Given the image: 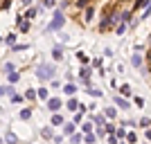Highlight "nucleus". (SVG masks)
Masks as SVG:
<instances>
[{"label":"nucleus","instance_id":"f257e3e1","mask_svg":"<svg viewBox=\"0 0 151 144\" xmlns=\"http://www.w3.org/2000/svg\"><path fill=\"white\" fill-rule=\"evenodd\" d=\"M63 25H65V16H63L61 9H57V11L52 14V20H50V25L45 27V32H59Z\"/></svg>","mask_w":151,"mask_h":144},{"label":"nucleus","instance_id":"f03ea898","mask_svg":"<svg viewBox=\"0 0 151 144\" xmlns=\"http://www.w3.org/2000/svg\"><path fill=\"white\" fill-rule=\"evenodd\" d=\"M36 77L41 79V81H50L52 77H54V68H52L50 63H41L36 68Z\"/></svg>","mask_w":151,"mask_h":144},{"label":"nucleus","instance_id":"7ed1b4c3","mask_svg":"<svg viewBox=\"0 0 151 144\" xmlns=\"http://www.w3.org/2000/svg\"><path fill=\"white\" fill-rule=\"evenodd\" d=\"M47 108H50L52 113H59L63 108V101L59 99V97H47Z\"/></svg>","mask_w":151,"mask_h":144},{"label":"nucleus","instance_id":"20e7f679","mask_svg":"<svg viewBox=\"0 0 151 144\" xmlns=\"http://www.w3.org/2000/svg\"><path fill=\"white\" fill-rule=\"evenodd\" d=\"M16 25H18V32H29V20H25L23 16H16Z\"/></svg>","mask_w":151,"mask_h":144},{"label":"nucleus","instance_id":"39448f33","mask_svg":"<svg viewBox=\"0 0 151 144\" xmlns=\"http://www.w3.org/2000/svg\"><path fill=\"white\" fill-rule=\"evenodd\" d=\"M61 126H63V135H68V138L77 131V124H72V122H63Z\"/></svg>","mask_w":151,"mask_h":144},{"label":"nucleus","instance_id":"423d86ee","mask_svg":"<svg viewBox=\"0 0 151 144\" xmlns=\"http://www.w3.org/2000/svg\"><path fill=\"white\" fill-rule=\"evenodd\" d=\"M115 106H117V108H124V110H129V108H131V101H126L124 97H115Z\"/></svg>","mask_w":151,"mask_h":144},{"label":"nucleus","instance_id":"0eeeda50","mask_svg":"<svg viewBox=\"0 0 151 144\" xmlns=\"http://www.w3.org/2000/svg\"><path fill=\"white\" fill-rule=\"evenodd\" d=\"M52 59H54V61H61V59H63V45H54V50H52Z\"/></svg>","mask_w":151,"mask_h":144},{"label":"nucleus","instance_id":"6e6552de","mask_svg":"<svg viewBox=\"0 0 151 144\" xmlns=\"http://www.w3.org/2000/svg\"><path fill=\"white\" fill-rule=\"evenodd\" d=\"M93 122H90V119H83L81 122V135H86V133H93Z\"/></svg>","mask_w":151,"mask_h":144},{"label":"nucleus","instance_id":"1a4fd4ad","mask_svg":"<svg viewBox=\"0 0 151 144\" xmlns=\"http://www.w3.org/2000/svg\"><path fill=\"white\" fill-rule=\"evenodd\" d=\"M120 95H122V97H131V95H133L131 86H129V83H122V86H120Z\"/></svg>","mask_w":151,"mask_h":144},{"label":"nucleus","instance_id":"9d476101","mask_svg":"<svg viewBox=\"0 0 151 144\" xmlns=\"http://www.w3.org/2000/svg\"><path fill=\"white\" fill-rule=\"evenodd\" d=\"M36 97H38V99H45V101H47L50 90H47V88H36Z\"/></svg>","mask_w":151,"mask_h":144},{"label":"nucleus","instance_id":"9b49d317","mask_svg":"<svg viewBox=\"0 0 151 144\" xmlns=\"http://www.w3.org/2000/svg\"><path fill=\"white\" fill-rule=\"evenodd\" d=\"M63 92L68 95V97H72V95L77 92V86L75 83H65V86H63Z\"/></svg>","mask_w":151,"mask_h":144},{"label":"nucleus","instance_id":"f8f14e48","mask_svg":"<svg viewBox=\"0 0 151 144\" xmlns=\"http://www.w3.org/2000/svg\"><path fill=\"white\" fill-rule=\"evenodd\" d=\"M36 14H38L36 7H29V9H27V14L23 16V18H25V20H34V18H36Z\"/></svg>","mask_w":151,"mask_h":144},{"label":"nucleus","instance_id":"ddd939ff","mask_svg":"<svg viewBox=\"0 0 151 144\" xmlns=\"http://www.w3.org/2000/svg\"><path fill=\"white\" fill-rule=\"evenodd\" d=\"M131 65L133 68H142V54H133L131 57Z\"/></svg>","mask_w":151,"mask_h":144},{"label":"nucleus","instance_id":"4468645a","mask_svg":"<svg viewBox=\"0 0 151 144\" xmlns=\"http://www.w3.org/2000/svg\"><path fill=\"white\" fill-rule=\"evenodd\" d=\"M5 142H7V144H18V135L9 131V133H7V135H5Z\"/></svg>","mask_w":151,"mask_h":144},{"label":"nucleus","instance_id":"2eb2a0df","mask_svg":"<svg viewBox=\"0 0 151 144\" xmlns=\"http://www.w3.org/2000/svg\"><path fill=\"white\" fill-rule=\"evenodd\" d=\"M65 108H68V110H77V108H79V101H77L75 97H70L68 104H65Z\"/></svg>","mask_w":151,"mask_h":144},{"label":"nucleus","instance_id":"dca6fc26","mask_svg":"<svg viewBox=\"0 0 151 144\" xmlns=\"http://www.w3.org/2000/svg\"><path fill=\"white\" fill-rule=\"evenodd\" d=\"M106 124V117H104V115H95L93 117V126H104Z\"/></svg>","mask_w":151,"mask_h":144},{"label":"nucleus","instance_id":"f3484780","mask_svg":"<svg viewBox=\"0 0 151 144\" xmlns=\"http://www.w3.org/2000/svg\"><path fill=\"white\" fill-rule=\"evenodd\" d=\"M95 140H97V138H95V133H86V135L81 138V142L83 144H95Z\"/></svg>","mask_w":151,"mask_h":144},{"label":"nucleus","instance_id":"a211bd4d","mask_svg":"<svg viewBox=\"0 0 151 144\" xmlns=\"http://www.w3.org/2000/svg\"><path fill=\"white\" fill-rule=\"evenodd\" d=\"M23 99H27V101H34V99H36V90H34V88H29V90H27V92L23 95Z\"/></svg>","mask_w":151,"mask_h":144},{"label":"nucleus","instance_id":"6ab92c4d","mask_svg":"<svg viewBox=\"0 0 151 144\" xmlns=\"http://www.w3.org/2000/svg\"><path fill=\"white\" fill-rule=\"evenodd\" d=\"M20 119H23V122H27V119L32 117V108H23V110H20V115H18Z\"/></svg>","mask_w":151,"mask_h":144},{"label":"nucleus","instance_id":"aec40b11","mask_svg":"<svg viewBox=\"0 0 151 144\" xmlns=\"http://www.w3.org/2000/svg\"><path fill=\"white\" fill-rule=\"evenodd\" d=\"M63 124V117L59 113H52V126H61Z\"/></svg>","mask_w":151,"mask_h":144},{"label":"nucleus","instance_id":"412c9836","mask_svg":"<svg viewBox=\"0 0 151 144\" xmlns=\"http://www.w3.org/2000/svg\"><path fill=\"white\" fill-rule=\"evenodd\" d=\"M5 95H14V88L12 86H0V97H5Z\"/></svg>","mask_w":151,"mask_h":144},{"label":"nucleus","instance_id":"4be33fe9","mask_svg":"<svg viewBox=\"0 0 151 144\" xmlns=\"http://www.w3.org/2000/svg\"><path fill=\"white\" fill-rule=\"evenodd\" d=\"M27 47H29V45H25V43H14V45H12L14 52H25Z\"/></svg>","mask_w":151,"mask_h":144},{"label":"nucleus","instance_id":"5701e85b","mask_svg":"<svg viewBox=\"0 0 151 144\" xmlns=\"http://www.w3.org/2000/svg\"><path fill=\"white\" fill-rule=\"evenodd\" d=\"M7 77H9V83H16V81L20 79V72H16V70H14V72H9Z\"/></svg>","mask_w":151,"mask_h":144},{"label":"nucleus","instance_id":"b1692460","mask_svg":"<svg viewBox=\"0 0 151 144\" xmlns=\"http://www.w3.org/2000/svg\"><path fill=\"white\" fill-rule=\"evenodd\" d=\"M115 115H117L115 108H106V110H104V117H108V119H115Z\"/></svg>","mask_w":151,"mask_h":144},{"label":"nucleus","instance_id":"393cba45","mask_svg":"<svg viewBox=\"0 0 151 144\" xmlns=\"http://www.w3.org/2000/svg\"><path fill=\"white\" fill-rule=\"evenodd\" d=\"M86 88H88V90H86L88 95H93V97H101V90H99V88H90V86H86Z\"/></svg>","mask_w":151,"mask_h":144},{"label":"nucleus","instance_id":"a878e982","mask_svg":"<svg viewBox=\"0 0 151 144\" xmlns=\"http://www.w3.org/2000/svg\"><path fill=\"white\" fill-rule=\"evenodd\" d=\"M81 138H83L81 133H72V135H70V142H72V144H79V142H81Z\"/></svg>","mask_w":151,"mask_h":144},{"label":"nucleus","instance_id":"bb28decb","mask_svg":"<svg viewBox=\"0 0 151 144\" xmlns=\"http://www.w3.org/2000/svg\"><path fill=\"white\" fill-rule=\"evenodd\" d=\"M124 140H126V142H131V144H135V142H138V135H135V133H126Z\"/></svg>","mask_w":151,"mask_h":144},{"label":"nucleus","instance_id":"cd10ccee","mask_svg":"<svg viewBox=\"0 0 151 144\" xmlns=\"http://www.w3.org/2000/svg\"><path fill=\"white\" fill-rule=\"evenodd\" d=\"M41 135H43L45 140H52V131L47 128V126H43V128H41Z\"/></svg>","mask_w":151,"mask_h":144},{"label":"nucleus","instance_id":"c85d7f7f","mask_svg":"<svg viewBox=\"0 0 151 144\" xmlns=\"http://www.w3.org/2000/svg\"><path fill=\"white\" fill-rule=\"evenodd\" d=\"M104 138H106V142H108V144H120V140L115 138L113 133H108V135H104Z\"/></svg>","mask_w":151,"mask_h":144},{"label":"nucleus","instance_id":"c756f323","mask_svg":"<svg viewBox=\"0 0 151 144\" xmlns=\"http://www.w3.org/2000/svg\"><path fill=\"white\" fill-rule=\"evenodd\" d=\"M93 16H95V7H90V5H88V9H86V20L90 23V20H93Z\"/></svg>","mask_w":151,"mask_h":144},{"label":"nucleus","instance_id":"7c9ffc66","mask_svg":"<svg viewBox=\"0 0 151 144\" xmlns=\"http://www.w3.org/2000/svg\"><path fill=\"white\" fill-rule=\"evenodd\" d=\"M14 70H16V65H14V63H5L2 72H5V75H9V72H14Z\"/></svg>","mask_w":151,"mask_h":144},{"label":"nucleus","instance_id":"2f4dec72","mask_svg":"<svg viewBox=\"0 0 151 144\" xmlns=\"http://www.w3.org/2000/svg\"><path fill=\"white\" fill-rule=\"evenodd\" d=\"M142 7H149V0H138V2H135V9H142Z\"/></svg>","mask_w":151,"mask_h":144},{"label":"nucleus","instance_id":"473e14b6","mask_svg":"<svg viewBox=\"0 0 151 144\" xmlns=\"http://www.w3.org/2000/svg\"><path fill=\"white\" fill-rule=\"evenodd\" d=\"M43 7H47V9L57 7V0H43Z\"/></svg>","mask_w":151,"mask_h":144},{"label":"nucleus","instance_id":"72a5a7b5","mask_svg":"<svg viewBox=\"0 0 151 144\" xmlns=\"http://www.w3.org/2000/svg\"><path fill=\"white\" fill-rule=\"evenodd\" d=\"M140 126H142L145 131H147V128H149V117H147V115H145V117H142V119H140Z\"/></svg>","mask_w":151,"mask_h":144},{"label":"nucleus","instance_id":"f704fd0d","mask_svg":"<svg viewBox=\"0 0 151 144\" xmlns=\"http://www.w3.org/2000/svg\"><path fill=\"white\" fill-rule=\"evenodd\" d=\"M81 122H83V113H77L75 119H72V124H81Z\"/></svg>","mask_w":151,"mask_h":144},{"label":"nucleus","instance_id":"c9c22d12","mask_svg":"<svg viewBox=\"0 0 151 144\" xmlns=\"http://www.w3.org/2000/svg\"><path fill=\"white\" fill-rule=\"evenodd\" d=\"M115 32H117V34H124L126 32V23H120V25L115 27Z\"/></svg>","mask_w":151,"mask_h":144},{"label":"nucleus","instance_id":"e433bc0d","mask_svg":"<svg viewBox=\"0 0 151 144\" xmlns=\"http://www.w3.org/2000/svg\"><path fill=\"white\" fill-rule=\"evenodd\" d=\"M77 57H79V61H81L83 65H86V63H88V57H86V54H83V52H77Z\"/></svg>","mask_w":151,"mask_h":144},{"label":"nucleus","instance_id":"4c0bfd02","mask_svg":"<svg viewBox=\"0 0 151 144\" xmlns=\"http://www.w3.org/2000/svg\"><path fill=\"white\" fill-rule=\"evenodd\" d=\"M133 104H135L138 108H142V106H145V99H142V97H135V99H133Z\"/></svg>","mask_w":151,"mask_h":144},{"label":"nucleus","instance_id":"58836bf2","mask_svg":"<svg viewBox=\"0 0 151 144\" xmlns=\"http://www.w3.org/2000/svg\"><path fill=\"white\" fill-rule=\"evenodd\" d=\"M9 97H12V101H14V104H20V101H23V97H20V95H16V92H14V95H9Z\"/></svg>","mask_w":151,"mask_h":144},{"label":"nucleus","instance_id":"ea45409f","mask_svg":"<svg viewBox=\"0 0 151 144\" xmlns=\"http://www.w3.org/2000/svg\"><path fill=\"white\" fill-rule=\"evenodd\" d=\"M7 43H9V45L16 43V34H7Z\"/></svg>","mask_w":151,"mask_h":144},{"label":"nucleus","instance_id":"a19ab883","mask_svg":"<svg viewBox=\"0 0 151 144\" xmlns=\"http://www.w3.org/2000/svg\"><path fill=\"white\" fill-rule=\"evenodd\" d=\"M142 77H145V81H149V65L142 68Z\"/></svg>","mask_w":151,"mask_h":144},{"label":"nucleus","instance_id":"79ce46f5","mask_svg":"<svg viewBox=\"0 0 151 144\" xmlns=\"http://www.w3.org/2000/svg\"><path fill=\"white\" fill-rule=\"evenodd\" d=\"M104 135H106V133H104V128H101V126H97V133H95V138H104Z\"/></svg>","mask_w":151,"mask_h":144},{"label":"nucleus","instance_id":"37998d69","mask_svg":"<svg viewBox=\"0 0 151 144\" xmlns=\"http://www.w3.org/2000/svg\"><path fill=\"white\" fill-rule=\"evenodd\" d=\"M77 7H88V0H77Z\"/></svg>","mask_w":151,"mask_h":144},{"label":"nucleus","instance_id":"c03bdc74","mask_svg":"<svg viewBox=\"0 0 151 144\" xmlns=\"http://www.w3.org/2000/svg\"><path fill=\"white\" fill-rule=\"evenodd\" d=\"M63 142V135H54V144H61Z\"/></svg>","mask_w":151,"mask_h":144},{"label":"nucleus","instance_id":"a18cd8bd","mask_svg":"<svg viewBox=\"0 0 151 144\" xmlns=\"http://www.w3.org/2000/svg\"><path fill=\"white\" fill-rule=\"evenodd\" d=\"M20 2H23L25 7H29V5H32V0H20Z\"/></svg>","mask_w":151,"mask_h":144},{"label":"nucleus","instance_id":"49530a36","mask_svg":"<svg viewBox=\"0 0 151 144\" xmlns=\"http://www.w3.org/2000/svg\"><path fill=\"white\" fill-rule=\"evenodd\" d=\"M145 144H149V142H145Z\"/></svg>","mask_w":151,"mask_h":144}]
</instances>
